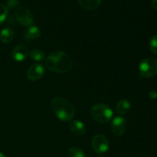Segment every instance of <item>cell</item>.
Here are the masks:
<instances>
[{
  "instance_id": "obj_1",
  "label": "cell",
  "mask_w": 157,
  "mask_h": 157,
  "mask_svg": "<svg viewBox=\"0 0 157 157\" xmlns=\"http://www.w3.org/2000/svg\"><path fill=\"white\" fill-rule=\"evenodd\" d=\"M46 67L55 73L64 74L70 71L73 67V60L68 55L63 52H55L49 55L45 61Z\"/></svg>"
},
{
  "instance_id": "obj_2",
  "label": "cell",
  "mask_w": 157,
  "mask_h": 157,
  "mask_svg": "<svg viewBox=\"0 0 157 157\" xmlns=\"http://www.w3.org/2000/svg\"><path fill=\"white\" fill-rule=\"evenodd\" d=\"M51 107L57 117L64 122L71 121L75 117V107L71 103L63 98L56 97L53 98L51 101Z\"/></svg>"
},
{
  "instance_id": "obj_3",
  "label": "cell",
  "mask_w": 157,
  "mask_h": 157,
  "mask_svg": "<svg viewBox=\"0 0 157 157\" xmlns=\"http://www.w3.org/2000/svg\"><path fill=\"white\" fill-rule=\"evenodd\" d=\"M113 110L109 106L104 104H96L90 110V115L96 122L107 124L113 117Z\"/></svg>"
},
{
  "instance_id": "obj_4",
  "label": "cell",
  "mask_w": 157,
  "mask_h": 157,
  "mask_svg": "<svg viewBox=\"0 0 157 157\" xmlns=\"http://www.w3.org/2000/svg\"><path fill=\"white\" fill-rule=\"evenodd\" d=\"M140 75L141 78H151L157 75V59L147 58L143 60L140 64Z\"/></svg>"
},
{
  "instance_id": "obj_5",
  "label": "cell",
  "mask_w": 157,
  "mask_h": 157,
  "mask_svg": "<svg viewBox=\"0 0 157 157\" xmlns=\"http://www.w3.org/2000/svg\"><path fill=\"white\" fill-rule=\"evenodd\" d=\"M15 18L17 21L25 27H30L33 24L34 18L32 12L24 6H19L15 9Z\"/></svg>"
},
{
  "instance_id": "obj_6",
  "label": "cell",
  "mask_w": 157,
  "mask_h": 157,
  "mask_svg": "<svg viewBox=\"0 0 157 157\" xmlns=\"http://www.w3.org/2000/svg\"><path fill=\"white\" fill-rule=\"evenodd\" d=\"M91 146L93 150L96 153H104L107 152L109 149V142L107 138L104 135H95L91 141Z\"/></svg>"
},
{
  "instance_id": "obj_7",
  "label": "cell",
  "mask_w": 157,
  "mask_h": 157,
  "mask_svg": "<svg viewBox=\"0 0 157 157\" xmlns=\"http://www.w3.org/2000/svg\"><path fill=\"white\" fill-rule=\"evenodd\" d=\"M44 74V67L40 63L32 64L27 72V78L29 81H35L43 77Z\"/></svg>"
},
{
  "instance_id": "obj_8",
  "label": "cell",
  "mask_w": 157,
  "mask_h": 157,
  "mask_svg": "<svg viewBox=\"0 0 157 157\" xmlns=\"http://www.w3.org/2000/svg\"><path fill=\"white\" fill-rule=\"evenodd\" d=\"M111 131L115 136H122L127 128V121L124 117H117L111 123Z\"/></svg>"
},
{
  "instance_id": "obj_9",
  "label": "cell",
  "mask_w": 157,
  "mask_h": 157,
  "mask_svg": "<svg viewBox=\"0 0 157 157\" xmlns=\"http://www.w3.org/2000/svg\"><path fill=\"white\" fill-rule=\"evenodd\" d=\"M29 55L27 47L25 45L15 46L12 52V56L16 61H23Z\"/></svg>"
},
{
  "instance_id": "obj_10",
  "label": "cell",
  "mask_w": 157,
  "mask_h": 157,
  "mask_svg": "<svg viewBox=\"0 0 157 157\" xmlns=\"http://www.w3.org/2000/svg\"><path fill=\"white\" fill-rule=\"evenodd\" d=\"M69 129L76 136H82L86 133L85 125L80 121H72L69 124Z\"/></svg>"
},
{
  "instance_id": "obj_11",
  "label": "cell",
  "mask_w": 157,
  "mask_h": 157,
  "mask_svg": "<svg viewBox=\"0 0 157 157\" xmlns=\"http://www.w3.org/2000/svg\"><path fill=\"white\" fill-rule=\"evenodd\" d=\"M131 108L130 101L126 99H123L117 103L116 106V110L119 114L125 115L129 113Z\"/></svg>"
},
{
  "instance_id": "obj_12",
  "label": "cell",
  "mask_w": 157,
  "mask_h": 157,
  "mask_svg": "<svg viewBox=\"0 0 157 157\" xmlns=\"http://www.w3.org/2000/svg\"><path fill=\"white\" fill-rule=\"evenodd\" d=\"M14 35H14V32L12 31V29H9V28H6V29H3L0 32V40L2 42L8 44L13 40Z\"/></svg>"
},
{
  "instance_id": "obj_13",
  "label": "cell",
  "mask_w": 157,
  "mask_h": 157,
  "mask_svg": "<svg viewBox=\"0 0 157 157\" xmlns=\"http://www.w3.org/2000/svg\"><path fill=\"white\" fill-rule=\"evenodd\" d=\"M81 6L87 10L97 9L101 3V0H78Z\"/></svg>"
},
{
  "instance_id": "obj_14",
  "label": "cell",
  "mask_w": 157,
  "mask_h": 157,
  "mask_svg": "<svg viewBox=\"0 0 157 157\" xmlns=\"http://www.w3.org/2000/svg\"><path fill=\"white\" fill-rule=\"evenodd\" d=\"M41 36V31L37 26L31 25L25 34V38L29 40H34L37 39Z\"/></svg>"
},
{
  "instance_id": "obj_15",
  "label": "cell",
  "mask_w": 157,
  "mask_h": 157,
  "mask_svg": "<svg viewBox=\"0 0 157 157\" xmlns=\"http://www.w3.org/2000/svg\"><path fill=\"white\" fill-rule=\"evenodd\" d=\"M29 55L32 58V59H33L35 61H38V62H41V61H44L45 59V55L40 49H32L30 52Z\"/></svg>"
},
{
  "instance_id": "obj_16",
  "label": "cell",
  "mask_w": 157,
  "mask_h": 157,
  "mask_svg": "<svg viewBox=\"0 0 157 157\" xmlns=\"http://www.w3.org/2000/svg\"><path fill=\"white\" fill-rule=\"evenodd\" d=\"M67 156L68 157H85L84 152L78 147H71L67 151Z\"/></svg>"
},
{
  "instance_id": "obj_17",
  "label": "cell",
  "mask_w": 157,
  "mask_h": 157,
  "mask_svg": "<svg viewBox=\"0 0 157 157\" xmlns=\"http://www.w3.org/2000/svg\"><path fill=\"white\" fill-rule=\"evenodd\" d=\"M8 13H9V9L6 6L2 4H0V24L3 22L7 18Z\"/></svg>"
},
{
  "instance_id": "obj_18",
  "label": "cell",
  "mask_w": 157,
  "mask_h": 157,
  "mask_svg": "<svg viewBox=\"0 0 157 157\" xmlns=\"http://www.w3.org/2000/svg\"><path fill=\"white\" fill-rule=\"evenodd\" d=\"M150 49L153 54H157V35H153L150 39Z\"/></svg>"
},
{
  "instance_id": "obj_19",
  "label": "cell",
  "mask_w": 157,
  "mask_h": 157,
  "mask_svg": "<svg viewBox=\"0 0 157 157\" xmlns=\"http://www.w3.org/2000/svg\"><path fill=\"white\" fill-rule=\"evenodd\" d=\"M18 0H8L7 1V6L8 9H13L15 6H18Z\"/></svg>"
},
{
  "instance_id": "obj_20",
  "label": "cell",
  "mask_w": 157,
  "mask_h": 157,
  "mask_svg": "<svg viewBox=\"0 0 157 157\" xmlns=\"http://www.w3.org/2000/svg\"><path fill=\"white\" fill-rule=\"evenodd\" d=\"M149 97L151 99H156L157 98V92L156 91H150L149 93Z\"/></svg>"
},
{
  "instance_id": "obj_21",
  "label": "cell",
  "mask_w": 157,
  "mask_h": 157,
  "mask_svg": "<svg viewBox=\"0 0 157 157\" xmlns=\"http://www.w3.org/2000/svg\"><path fill=\"white\" fill-rule=\"evenodd\" d=\"M152 6L154 9H157V0H152Z\"/></svg>"
},
{
  "instance_id": "obj_22",
  "label": "cell",
  "mask_w": 157,
  "mask_h": 157,
  "mask_svg": "<svg viewBox=\"0 0 157 157\" xmlns=\"http://www.w3.org/2000/svg\"><path fill=\"white\" fill-rule=\"evenodd\" d=\"M0 157H6V156H5L4 155L2 154V153H0Z\"/></svg>"
},
{
  "instance_id": "obj_23",
  "label": "cell",
  "mask_w": 157,
  "mask_h": 157,
  "mask_svg": "<svg viewBox=\"0 0 157 157\" xmlns=\"http://www.w3.org/2000/svg\"><path fill=\"white\" fill-rule=\"evenodd\" d=\"M98 157H104V156H98Z\"/></svg>"
}]
</instances>
